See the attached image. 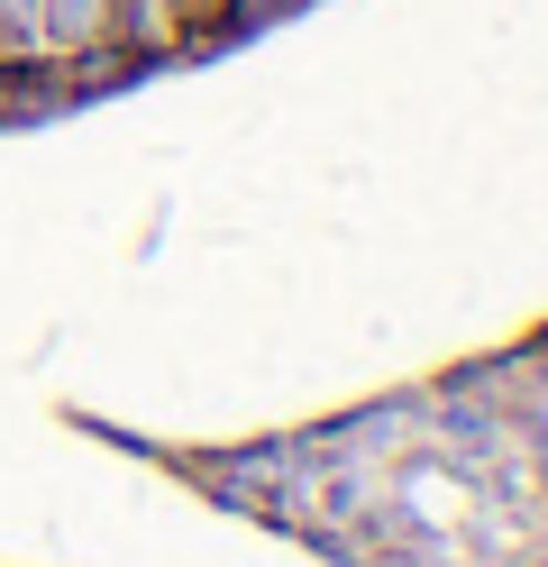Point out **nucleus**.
Listing matches in <instances>:
<instances>
[{
  "mask_svg": "<svg viewBox=\"0 0 548 567\" xmlns=\"http://www.w3.org/2000/svg\"><path fill=\"white\" fill-rule=\"evenodd\" d=\"M110 38V0H37V47L73 55V47H101Z\"/></svg>",
  "mask_w": 548,
  "mask_h": 567,
  "instance_id": "f257e3e1",
  "label": "nucleus"
},
{
  "mask_svg": "<svg viewBox=\"0 0 548 567\" xmlns=\"http://www.w3.org/2000/svg\"><path fill=\"white\" fill-rule=\"evenodd\" d=\"M292 10H311V0H219V28H229V38H256V28H275Z\"/></svg>",
  "mask_w": 548,
  "mask_h": 567,
  "instance_id": "f03ea898",
  "label": "nucleus"
},
{
  "mask_svg": "<svg viewBox=\"0 0 548 567\" xmlns=\"http://www.w3.org/2000/svg\"><path fill=\"white\" fill-rule=\"evenodd\" d=\"M174 19H219V0H174Z\"/></svg>",
  "mask_w": 548,
  "mask_h": 567,
  "instance_id": "7ed1b4c3",
  "label": "nucleus"
}]
</instances>
